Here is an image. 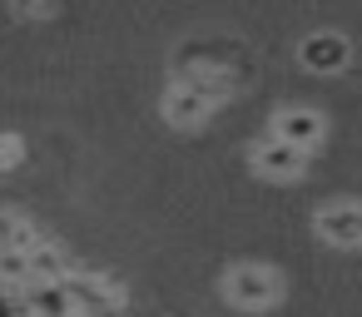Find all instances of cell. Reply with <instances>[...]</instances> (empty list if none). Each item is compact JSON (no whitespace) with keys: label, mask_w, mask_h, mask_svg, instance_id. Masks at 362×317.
Returning a JSON list of instances; mask_svg holds the SVG:
<instances>
[{"label":"cell","mask_w":362,"mask_h":317,"mask_svg":"<svg viewBox=\"0 0 362 317\" xmlns=\"http://www.w3.org/2000/svg\"><path fill=\"white\" fill-rule=\"evenodd\" d=\"M223 297L243 312H268L283 297V273L268 263H233L223 273Z\"/></svg>","instance_id":"1"},{"label":"cell","mask_w":362,"mask_h":317,"mask_svg":"<svg viewBox=\"0 0 362 317\" xmlns=\"http://www.w3.org/2000/svg\"><path fill=\"white\" fill-rule=\"evenodd\" d=\"M313 233L327 248H362V203H352V198L322 203L313 213Z\"/></svg>","instance_id":"2"},{"label":"cell","mask_w":362,"mask_h":317,"mask_svg":"<svg viewBox=\"0 0 362 317\" xmlns=\"http://www.w3.org/2000/svg\"><path fill=\"white\" fill-rule=\"evenodd\" d=\"M248 159H253V174L278 179V184H288V179H298V174L308 169V149H298V144H288V139H278V134H263Z\"/></svg>","instance_id":"3"},{"label":"cell","mask_w":362,"mask_h":317,"mask_svg":"<svg viewBox=\"0 0 362 317\" xmlns=\"http://www.w3.org/2000/svg\"><path fill=\"white\" fill-rule=\"evenodd\" d=\"M298 60H303V70H313V75H337V70H347L352 45H347V35H337V30H317V35H308V40L298 45Z\"/></svg>","instance_id":"4"},{"label":"cell","mask_w":362,"mask_h":317,"mask_svg":"<svg viewBox=\"0 0 362 317\" xmlns=\"http://www.w3.org/2000/svg\"><path fill=\"white\" fill-rule=\"evenodd\" d=\"M268 134H278V139H288V144H298V149L313 154L322 144V134H327V119L317 109H308V104H288V109L273 114V129Z\"/></svg>","instance_id":"5"},{"label":"cell","mask_w":362,"mask_h":317,"mask_svg":"<svg viewBox=\"0 0 362 317\" xmlns=\"http://www.w3.org/2000/svg\"><path fill=\"white\" fill-rule=\"evenodd\" d=\"M159 109H164V119H169L174 129H204V124H209V114H214V104H209L204 95H194L189 85H169Z\"/></svg>","instance_id":"6"},{"label":"cell","mask_w":362,"mask_h":317,"mask_svg":"<svg viewBox=\"0 0 362 317\" xmlns=\"http://www.w3.org/2000/svg\"><path fill=\"white\" fill-rule=\"evenodd\" d=\"M174 85H189L194 95H204L209 104H223L233 95V75L223 65H209V60H189V70L174 75Z\"/></svg>","instance_id":"7"},{"label":"cell","mask_w":362,"mask_h":317,"mask_svg":"<svg viewBox=\"0 0 362 317\" xmlns=\"http://www.w3.org/2000/svg\"><path fill=\"white\" fill-rule=\"evenodd\" d=\"M30 273H35V282H65L75 268H70V258H65V253H60V248L45 238V243L30 253Z\"/></svg>","instance_id":"8"},{"label":"cell","mask_w":362,"mask_h":317,"mask_svg":"<svg viewBox=\"0 0 362 317\" xmlns=\"http://www.w3.org/2000/svg\"><path fill=\"white\" fill-rule=\"evenodd\" d=\"M35 282V273H30V253H21V248H0V287H30Z\"/></svg>","instance_id":"9"},{"label":"cell","mask_w":362,"mask_h":317,"mask_svg":"<svg viewBox=\"0 0 362 317\" xmlns=\"http://www.w3.org/2000/svg\"><path fill=\"white\" fill-rule=\"evenodd\" d=\"M21 159H25V139L21 134H0V174L16 169Z\"/></svg>","instance_id":"10"},{"label":"cell","mask_w":362,"mask_h":317,"mask_svg":"<svg viewBox=\"0 0 362 317\" xmlns=\"http://www.w3.org/2000/svg\"><path fill=\"white\" fill-rule=\"evenodd\" d=\"M21 317H40V312H35V307H21Z\"/></svg>","instance_id":"11"},{"label":"cell","mask_w":362,"mask_h":317,"mask_svg":"<svg viewBox=\"0 0 362 317\" xmlns=\"http://www.w3.org/2000/svg\"><path fill=\"white\" fill-rule=\"evenodd\" d=\"M129 317H139V312H129ZM154 317H164V312H154Z\"/></svg>","instance_id":"12"}]
</instances>
